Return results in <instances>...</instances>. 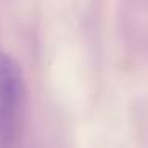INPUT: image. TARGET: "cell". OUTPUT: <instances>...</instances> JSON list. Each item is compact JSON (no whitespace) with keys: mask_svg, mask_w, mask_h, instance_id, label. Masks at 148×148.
Returning a JSON list of instances; mask_svg holds the SVG:
<instances>
[{"mask_svg":"<svg viewBox=\"0 0 148 148\" xmlns=\"http://www.w3.org/2000/svg\"><path fill=\"white\" fill-rule=\"evenodd\" d=\"M26 83L11 56L0 53V148L19 145L24 127Z\"/></svg>","mask_w":148,"mask_h":148,"instance_id":"cell-1","label":"cell"}]
</instances>
